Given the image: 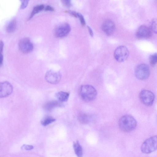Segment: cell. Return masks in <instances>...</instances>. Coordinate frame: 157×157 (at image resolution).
I'll return each instance as SVG.
<instances>
[{"label":"cell","instance_id":"obj_1","mask_svg":"<svg viewBox=\"0 0 157 157\" xmlns=\"http://www.w3.org/2000/svg\"><path fill=\"white\" fill-rule=\"evenodd\" d=\"M137 123L132 116L126 115L122 116L119 121L120 129L123 131L128 132L133 130L136 128Z\"/></svg>","mask_w":157,"mask_h":157},{"label":"cell","instance_id":"obj_2","mask_svg":"<svg viewBox=\"0 0 157 157\" xmlns=\"http://www.w3.org/2000/svg\"><path fill=\"white\" fill-rule=\"evenodd\" d=\"M97 95V91L92 86L85 85L81 86L80 95L83 101L87 102L92 101L96 98Z\"/></svg>","mask_w":157,"mask_h":157},{"label":"cell","instance_id":"obj_3","mask_svg":"<svg viewBox=\"0 0 157 157\" xmlns=\"http://www.w3.org/2000/svg\"><path fill=\"white\" fill-rule=\"evenodd\" d=\"M157 147V136L151 137L145 140L141 146V151L146 154H149L155 151Z\"/></svg>","mask_w":157,"mask_h":157},{"label":"cell","instance_id":"obj_4","mask_svg":"<svg viewBox=\"0 0 157 157\" xmlns=\"http://www.w3.org/2000/svg\"><path fill=\"white\" fill-rule=\"evenodd\" d=\"M135 74L136 77L139 79L144 80L147 79L150 74L149 66L145 63L138 65L135 68Z\"/></svg>","mask_w":157,"mask_h":157},{"label":"cell","instance_id":"obj_5","mask_svg":"<svg viewBox=\"0 0 157 157\" xmlns=\"http://www.w3.org/2000/svg\"><path fill=\"white\" fill-rule=\"evenodd\" d=\"M129 54V51L125 46H120L115 50L114 56L117 61L121 62L124 61L127 59Z\"/></svg>","mask_w":157,"mask_h":157},{"label":"cell","instance_id":"obj_6","mask_svg":"<svg viewBox=\"0 0 157 157\" xmlns=\"http://www.w3.org/2000/svg\"><path fill=\"white\" fill-rule=\"evenodd\" d=\"M140 98L144 104L149 106L153 104L155 96L153 93L151 91L143 90L140 92Z\"/></svg>","mask_w":157,"mask_h":157},{"label":"cell","instance_id":"obj_7","mask_svg":"<svg viewBox=\"0 0 157 157\" xmlns=\"http://www.w3.org/2000/svg\"><path fill=\"white\" fill-rule=\"evenodd\" d=\"M19 49L24 54L30 53L33 49V44L28 38H24L21 39L18 43Z\"/></svg>","mask_w":157,"mask_h":157},{"label":"cell","instance_id":"obj_8","mask_svg":"<svg viewBox=\"0 0 157 157\" xmlns=\"http://www.w3.org/2000/svg\"><path fill=\"white\" fill-rule=\"evenodd\" d=\"M45 78L48 82L51 84H56L60 81L61 75L59 72L50 70L46 73Z\"/></svg>","mask_w":157,"mask_h":157},{"label":"cell","instance_id":"obj_9","mask_svg":"<svg viewBox=\"0 0 157 157\" xmlns=\"http://www.w3.org/2000/svg\"><path fill=\"white\" fill-rule=\"evenodd\" d=\"M152 35V31L150 28L144 25L140 26L136 33V37L140 39H147Z\"/></svg>","mask_w":157,"mask_h":157},{"label":"cell","instance_id":"obj_10","mask_svg":"<svg viewBox=\"0 0 157 157\" xmlns=\"http://www.w3.org/2000/svg\"><path fill=\"white\" fill-rule=\"evenodd\" d=\"M13 90V86L9 82H0V98H3L8 96L11 94Z\"/></svg>","mask_w":157,"mask_h":157},{"label":"cell","instance_id":"obj_11","mask_svg":"<svg viewBox=\"0 0 157 157\" xmlns=\"http://www.w3.org/2000/svg\"><path fill=\"white\" fill-rule=\"evenodd\" d=\"M71 30L70 25L67 23L62 24L55 29V35L58 37H63L67 36Z\"/></svg>","mask_w":157,"mask_h":157},{"label":"cell","instance_id":"obj_12","mask_svg":"<svg viewBox=\"0 0 157 157\" xmlns=\"http://www.w3.org/2000/svg\"><path fill=\"white\" fill-rule=\"evenodd\" d=\"M102 29L103 32L107 35L109 36L113 33L115 26L113 21L109 19L105 20L102 25Z\"/></svg>","mask_w":157,"mask_h":157},{"label":"cell","instance_id":"obj_13","mask_svg":"<svg viewBox=\"0 0 157 157\" xmlns=\"http://www.w3.org/2000/svg\"><path fill=\"white\" fill-rule=\"evenodd\" d=\"M61 103L59 101L52 100L48 101L44 105V108L46 111H51L56 107L61 105Z\"/></svg>","mask_w":157,"mask_h":157},{"label":"cell","instance_id":"obj_14","mask_svg":"<svg viewBox=\"0 0 157 157\" xmlns=\"http://www.w3.org/2000/svg\"><path fill=\"white\" fill-rule=\"evenodd\" d=\"M69 93L67 92L59 91L55 94V96L59 102L67 101L69 96Z\"/></svg>","mask_w":157,"mask_h":157},{"label":"cell","instance_id":"obj_15","mask_svg":"<svg viewBox=\"0 0 157 157\" xmlns=\"http://www.w3.org/2000/svg\"><path fill=\"white\" fill-rule=\"evenodd\" d=\"M78 120L81 123L85 124L89 123L91 120L90 117L84 113H80L78 116Z\"/></svg>","mask_w":157,"mask_h":157},{"label":"cell","instance_id":"obj_16","mask_svg":"<svg viewBox=\"0 0 157 157\" xmlns=\"http://www.w3.org/2000/svg\"><path fill=\"white\" fill-rule=\"evenodd\" d=\"M74 148L75 154L77 157H82V148L78 141L75 142L73 144Z\"/></svg>","mask_w":157,"mask_h":157},{"label":"cell","instance_id":"obj_17","mask_svg":"<svg viewBox=\"0 0 157 157\" xmlns=\"http://www.w3.org/2000/svg\"><path fill=\"white\" fill-rule=\"evenodd\" d=\"M16 26V21L13 19L8 24L6 28V31L8 33H12L15 30Z\"/></svg>","mask_w":157,"mask_h":157},{"label":"cell","instance_id":"obj_18","mask_svg":"<svg viewBox=\"0 0 157 157\" xmlns=\"http://www.w3.org/2000/svg\"><path fill=\"white\" fill-rule=\"evenodd\" d=\"M44 8V6L43 4L38 5L34 7L29 18L31 19L36 14L43 10Z\"/></svg>","mask_w":157,"mask_h":157},{"label":"cell","instance_id":"obj_19","mask_svg":"<svg viewBox=\"0 0 157 157\" xmlns=\"http://www.w3.org/2000/svg\"><path fill=\"white\" fill-rule=\"evenodd\" d=\"M56 121V119L50 116H48L44 117L41 121V124L44 126H46L53 122Z\"/></svg>","mask_w":157,"mask_h":157},{"label":"cell","instance_id":"obj_20","mask_svg":"<svg viewBox=\"0 0 157 157\" xmlns=\"http://www.w3.org/2000/svg\"><path fill=\"white\" fill-rule=\"evenodd\" d=\"M157 61V53H155L151 55L149 57V62L152 65H155Z\"/></svg>","mask_w":157,"mask_h":157},{"label":"cell","instance_id":"obj_21","mask_svg":"<svg viewBox=\"0 0 157 157\" xmlns=\"http://www.w3.org/2000/svg\"><path fill=\"white\" fill-rule=\"evenodd\" d=\"M157 24L156 20L154 19L152 21L150 27H149L151 31L154 33H156Z\"/></svg>","mask_w":157,"mask_h":157},{"label":"cell","instance_id":"obj_22","mask_svg":"<svg viewBox=\"0 0 157 157\" xmlns=\"http://www.w3.org/2000/svg\"><path fill=\"white\" fill-rule=\"evenodd\" d=\"M77 17L79 18L82 25L83 26H84L85 25L86 22L83 16L81 14L78 13Z\"/></svg>","mask_w":157,"mask_h":157},{"label":"cell","instance_id":"obj_23","mask_svg":"<svg viewBox=\"0 0 157 157\" xmlns=\"http://www.w3.org/2000/svg\"><path fill=\"white\" fill-rule=\"evenodd\" d=\"M29 3V1L28 0H24L22 1L21 5V9H23L27 6Z\"/></svg>","mask_w":157,"mask_h":157},{"label":"cell","instance_id":"obj_24","mask_svg":"<svg viewBox=\"0 0 157 157\" xmlns=\"http://www.w3.org/2000/svg\"><path fill=\"white\" fill-rule=\"evenodd\" d=\"M62 2L63 4L67 7H70L71 5V1L69 0H63Z\"/></svg>","mask_w":157,"mask_h":157},{"label":"cell","instance_id":"obj_25","mask_svg":"<svg viewBox=\"0 0 157 157\" xmlns=\"http://www.w3.org/2000/svg\"><path fill=\"white\" fill-rule=\"evenodd\" d=\"M33 147L31 145H24L22 147V148L23 149L29 150L33 149Z\"/></svg>","mask_w":157,"mask_h":157},{"label":"cell","instance_id":"obj_26","mask_svg":"<svg viewBox=\"0 0 157 157\" xmlns=\"http://www.w3.org/2000/svg\"><path fill=\"white\" fill-rule=\"evenodd\" d=\"M45 10L46 11H52L54 10V9L52 7L49 5H47L45 7Z\"/></svg>","mask_w":157,"mask_h":157},{"label":"cell","instance_id":"obj_27","mask_svg":"<svg viewBox=\"0 0 157 157\" xmlns=\"http://www.w3.org/2000/svg\"><path fill=\"white\" fill-rule=\"evenodd\" d=\"M4 44L2 41H0V53H2L4 47Z\"/></svg>","mask_w":157,"mask_h":157},{"label":"cell","instance_id":"obj_28","mask_svg":"<svg viewBox=\"0 0 157 157\" xmlns=\"http://www.w3.org/2000/svg\"><path fill=\"white\" fill-rule=\"evenodd\" d=\"M87 29H88V30L89 31V33L90 35L93 37V36L94 33L93 32V31L90 28V27L89 26H87Z\"/></svg>","mask_w":157,"mask_h":157},{"label":"cell","instance_id":"obj_29","mask_svg":"<svg viewBox=\"0 0 157 157\" xmlns=\"http://www.w3.org/2000/svg\"><path fill=\"white\" fill-rule=\"evenodd\" d=\"M3 61V56L2 53H0V65H2Z\"/></svg>","mask_w":157,"mask_h":157}]
</instances>
